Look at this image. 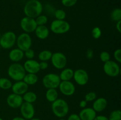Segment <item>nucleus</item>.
Returning <instances> with one entry per match:
<instances>
[{
	"label": "nucleus",
	"instance_id": "nucleus-1",
	"mask_svg": "<svg viewBox=\"0 0 121 120\" xmlns=\"http://www.w3.org/2000/svg\"><path fill=\"white\" fill-rule=\"evenodd\" d=\"M43 11V6L39 0H29L24 7V13L26 16L35 18L41 15Z\"/></svg>",
	"mask_w": 121,
	"mask_h": 120
},
{
	"label": "nucleus",
	"instance_id": "nucleus-2",
	"mask_svg": "<svg viewBox=\"0 0 121 120\" xmlns=\"http://www.w3.org/2000/svg\"><path fill=\"white\" fill-rule=\"evenodd\" d=\"M52 109L56 116L61 118H64L68 114L69 111V106L67 101L65 100L58 98L52 102Z\"/></svg>",
	"mask_w": 121,
	"mask_h": 120
},
{
	"label": "nucleus",
	"instance_id": "nucleus-3",
	"mask_svg": "<svg viewBox=\"0 0 121 120\" xmlns=\"http://www.w3.org/2000/svg\"><path fill=\"white\" fill-rule=\"evenodd\" d=\"M7 73L11 79L15 81H22L26 74L22 65L14 62L8 67Z\"/></svg>",
	"mask_w": 121,
	"mask_h": 120
},
{
	"label": "nucleus",
	"instance_id": "nucleus-4",
	"mask_svg": "<svg viewBox=\"0 0 121 120\" xmlns=\"http://www.w3.org/2000/svg\"><path fill=\"white\" fill-rule=\"evenodd\" d=\"M16 40L17 35L14 32H5L0 38V46L3 49H11L16 44Z\"/></svg>",
	"mask_w": 121,
	"mask_h": 120
},
{
	"label": "nucleus",
	"instance_id": "nucleus-5",
	"mask_svg": "<svg viewBox=\"0 0 121 120\" xmlns=\"http://www.w3.org/2000/svg\"><path fill=\"white\" fill-rule=\"evenodd\" d=\"M70 29V25L65 20H55L50 24V30L56 34H64L68 32Z\"/></svg>",
	"mask_w": 121,
	"mask_h": 120
},
{
	"label": "nucleus",
	"instance_id": "nucleus-6",
	"mask_svg": "<svg viewBox=\"0 0 121 120\" xmlns=\"http://www.w3.org/2000/svg\"><path fill=\"white\" fill-rule=\"evenodd\" d=\"M60 82L61 80L59 75L55 73H48L44 75L42 79L43 85L47 89H56L59 87Z\"/></svg>",
	"mask_w": 121,
	"mask_h": 120
},
{
	"label": "nucleus",
	"instance_id": "nucleus-7",
	"mask_svg": "<svg viewBox=\"0 0 121 120\" xmlns=\"http://www.w3.org/2000/svg\"><path fill=\"white\" fill-rule=\"evenodd\" d=\"M103 69L105 74L110 77H117L121 74V68L119 64L112 60L105 62Z\"/></svg>",
	"mask_w": 121,
	"mask_h": 120
},
{
	"label": "nucleus",
	"instance_id": "nucleus-8",
	"mask_svg": "<svg viewBox=\"0 0 121 120\" xmlns=\"http://www.w3.org/2000/svg\"><path fill=\"white\" fill-rule=\"evenodd\" d=\"M50 60L53 67L57 69H64L67 63L66 56L63 53L60 52L53 53Z\"/></svg>",
	"mask_w": 121,
	"mask_h": 120
},
{
	"label": "nucleus",
	"instance_id": "nucleus-9",
	"mask_svg": "<svg viewBox=\"0 0 121 120\" xmlns=\"http://www.w3.org/2000/svg\"><path fill=\"white\" fill-rule=\"evenodd\" d=\"M16 44L17 48L24 52L31 48L32 45V38L29 34L23 32L17 36Z\"/></svg>",
	"mask_w": 121,
	"mask_h": 120
},
{
	"label": "nucleus",
	"instance_id": "nucleus-10",
	"mask_svg": "<svg viewBox=\"0 0 121 120\" xmlns=\"http://www.w3.org/2000/svg\"><path fill=\"white\" fill-rule=\"evenodd\" d=\"M37 27V25L35 22V18L24 16L20 21V27L24 32L27 34L34 32Z\"/></svg>",
	"mask_w": 121,
	"mask_h": 120
},
{
	"label": "nucleus",
	"instance_id": "nucleus-11",
	"mask_svg": "<svg viewBox=\"0 0 121 120\" xmlns=\"http://www.w3.org/2000/svg\"><path fill=\"white\" fill-rule=\"evenodd\" d=\"M73 79L78 85L84 86L89 81V74L86 70L83 69H78L74 71Z\"/></svg>",
	"mask_w": 121,
	"mask_h": 120
},
{
	"label": "nucleus",
	"instance_id": "nucleus-12",
	"mask_svg": "<svg viewBox=\"0 0 121 120\" xmlns=\"http://www.w3.org/2000/svg\"><path fill=\"white\" fill-rule=\"evenodd\" d=\"M20 109L22 117L26 120H29L34 117L35 114V108L33 104L23 102L20 107Z\"/></svg>",
	"mask_w": 121,
	"mask_h": 120
},
{
	"label": "nucleus",
	"instance_id": "nucleus-13",
	"mask_svg": "<svg viewBox=\"0 0 121 120\" xmlns=\"http://www.w3.org/2000/svg\"><path fill=\"white\" fill-rule=\"evenodd\" d=\"M58 88L63 95L67 96H72L76 91L75 85L70 81H61Z\"/></svg>",
	"mask_w": 121,
	"mask_h": 120
},
{
	"label": "nucleus",
	"instance_id": "nucleus-14",
	"mask_svg": "<svg viewBox=\"0 0 121 120\" xmlns=\"http://www.w3.org/2000/svg\"><path fill=\"white\" fill-rule=\"evenodd\" d=\"M24 101L21 95L13 93L7 96V103L12 108H18L21 107Z\"/></svg>",
	"mask_w": 121,
	"mask_h": 120
},
{
	"label": "nucleus",
	"instance_id": "nucleus-15",
	"mask_svg": "<svg viewBox=\"0 0 121 120\" xmlns=\"http://www.w3.org/2000/svg\"><path fill=\"white\" fill-rule=\"evenodd\" d=\"M23 67L27 73L37 74L40 71L39 62L33 59L27 60L25 61Z\"/></svg>",
	"mask_w": 121,
	"mask_h": 120
},
{
	"label": "nucleus",
	"instance_id": "nucleus-16",
	"mask_svg": "<svg viewBox=\"0 0 121 120\" xmlns=\"http://www.w3.org/2000/svg\"><path fill=\"white\" fill-rule=\"evenodd\" d=\"M11 90L13 93L22 96L27 91H28V85L23 81H16L12 85Z\"/></svg>",
	"mask_w": 121,
	"mask_h": 120
},
{
	"label": "nucleus",
	"instance_id": "nucleus-17",
	"mask_svg": "<svg viewBox=\"0 0 121 120\" xmlns=\"http://www.w3.org/2000/svg\"><path fill=\"white\" fill-rule=\"evenodd\" d=\"M96 115V112L90 107L83 108L79 114L81 120H94Z\"/></svg>",
	"mask_w": 121,
	"mask_h": 120
},
{
	"label": "nucleus",
	"instance_id": "nucleus-18",
	"mask_svg": "<svg viewBox=\"0 0 121 120\" xmlns=\"http://www.w3.org/2000/svg\"><path fill=\"white\" fill-rule=\"evenodd\" d=\"M108 106V101L106 98L99 97L93 101L92 108L96 112H100L105 110Z\"/></svg>",
	"mask_w": 121,
	"mask_h": 120
},
{
	"label": "nucleus",
	"instance_id": "nucleus-19",
	"mask_svg": "<svg viewBox=\"0 0 121 120\" xmlns=\"http://www.w3.org/2000/svg\"><path fill=\"white\" fill-rule=\"evenodd\" d=\"M9 59L14 62H18L24 57V51L19 48H14L9 51L8 54Z\"/></svg>",
	"mask_w": 121,
	"mask_h": 120
},
{
	"label": "nucleus",
	"instance_id": "nucleus-20",
	"mask_svg": "<svg viewBox=\"0 0 121 120\" xmlns=\"http://www.w3.org/2000/svg\"><path fill=\"white\" fill-rule=\"evenodd\" d=\"M35 35L40 40H46L50 34V30L46 25H38L34 31Z\"/></svg>",
	"mask_w": 121,
	"mask_h": 120
},
{
	"label": "nucleus",
	"instance_id": "nucleus-21",
	"mask_svg": "<svg viewBox=\"0 0 121 120\" xmlns=\"http://www.w3.org/2000/svg\"><path fill=\"white\" fill-rule=\"evenodd\" d=\"M73 74H74V71L72 68H65L62 69L60 75H59L61 81H70L72 79H73Z\"/></svg>",
	"mask_w": 121,
	"mask_h": 120
},
{
	"label": "nucleus",
	"instance_id": "nucleus-22",
	"mask_svg": "<svg viewBox=\"0 0 121 120\" xmlns=\"http://www.w3.org/2000/svg\"><path fill=\"white\" fill-rule=\"evenodd\" d=\"M22 81L27 84L28 86L34 85L37 83L39 81V77L35 74H30V73H26Z\"/></svg>",
	"mask_w": 121,
	"mask_h": 120
},
{
	"label": "nucleus",
	"instance_id": "nucleus-23",
	"mask_svg": "<svg viewBox=\"0 0 121 120\" xmlns=\"http://www.w3.org/2000/svg\"><path fill=\"white\" fill-rule=\"evenodd\" d=\"M45 96H46V100L48 102L52 103V102L55 101L56 100H57L58 96H59V94H58V92L56 89L50 88V89H47V90L46 91Z\"/></svg>",
	"mask_w": 121,
	"mask_h": 120
},
{
	"label": "nucleus",
	"instance_id": "nucleus-24",
	"mask_svg": "<svg viewBox=\"0 0 121 120\" xmlns=\"http://www.w3.org/2000/svg\"><path fill=\"white\" fill-rule=\"evenodd\" d=\"M24 102H28V103H34L36 101L37 99V96L36 94L33 91H27L22 96Z\"/></svg>",
	"mask_w": 121,
	"mask_h": 120
},
{
	"label": "nucleus",
	"instance_id": "nucleus-25",
	"mask_svg": "<svg viewBox=\"0 0 121 120\" xmlns=\"http://www.w3.org/2000/svg\"><path fill=\"white\" fill-rule=\"evenodd\" d=\"M52 54H53V53L50 51L43 50L39 54L38 58H39V60L40 61H46V62H47L48 61L50 60Z\"/></svg>",
	"mask_w": 121,
	"mask_h": 120
},
{
	"label": "nucleus",
	"instance_id": "nucleus-26",
	"mask_svg": "<svg viewBox=\"0 0 121 120\" xmlns=\"http://www.w3.org/2000/svg\"><path fill=\"white\" fill-rule=\"evenodd\" d=\"M11 81L7 78H0V88L4 90H8L11 88Z\"/></svg>",
	"mask_w": 121,
	"mask_h": 120
},
{
	"label": "nucleus",
	"instance_id": "nucleus-27",
	"mask_svg": "<svg viewBox=\"0 0 121 120\" xmlns=\"http://www.w3.org/2000/svg\"><path fill=\"white\" fill-rule=\"evenodd\" d=\"M111 18L112 21L118 22L121 20V9L119 8L113 9L111 13Z\"/></svg>",
	"mask_w": 121,
	"mask_h": 120
},
{
	"label": "nucleus",
	"instance_id": "nucleus-28",
	"mask_svg": "<svg viewBox=\"0 0 121 120\" xmlns=\"http://www.w3.org/2000/svg\"><path fill=\"white\" fill-rule=\"evenodd\" d=\"M35 22L38 25H46L48 22V18L46 15H40L35 18Z\"/></svg>",
	"mask_w": 121,
	"mask_h": 120
},
{
	"label": "nucleus",
	"instance_id": "nucleus-29",
	"mask_svg": "<svg viewBox=\"0 0 121 120\" xmlns=\"http://www.w3.org/2000/svg\"><path fill=\"white\" fill-rule=\"evenodd\" d=\"M54 15L56 20H65L66 17V13L64 10L61 9H56L54 12Z\"/></svg>",
	"mask_w": 121,
	"mask_h": 120
},
{
	"label": "nucleus",
	"instance_id": "nucleus-30",
	"mask_svg": "<svg viewBox=\"0 0 121 120\" xmlns=\"http://www.w3.org/2000/svg\"><path fill=\"white\" fill-rule=\"evenodd\" d=\"M109 120H121V111L120 109L112 111L109 115Z\"/></svg>",
	"mask_w": 121,
	"mask_h": 120
},
{
	"label": "nucleus",
	"instance_id": "nucleus-31",
	"mask_svg": "<svg viewBox=\"0 0 121 120\" xmlns=\"http://www.w3.org/2000/svg\"><path fill=\"white\" fill-rule=\"evenodd\" d=\"M92 36L94 39L98 40L102 36V30L99 27H95L92 30Z\"/></svg>",
	"mask_w": 121,
	"mask_h": 120
},
{
	"label": "nucleus",
	"instance_id": "nucleus-32",
	"mask_svg": "<svg viewBox=\"0 0 121 120\" xmlns=\"http://www.w3.org/2000/svg\"><path fill=\"white\" fill-rule=\"evenodd\" d=\"M99 57H100V61L104 62V63L111 60V55L107 51L101 52L100 55H99Z\"/></svg>",
	"mask_w": 121,
	"mask_h": 120
},
{
	"label": "nucleus",
	"instance_id": "nucleus-33",
	"mask_svg": "<svg viewBox=\"0 0 121 120\" xmlns=\"http://www.w3.org/2000/svg\"><path fill=\"white\" fill-rule=\"evenodd\" d=\"M97 98L96 94L95 92H89L87 93L85 96V100L88 102H92V101H95Z\"/></svg>",
	"mask_w": 121,
	"mask_h": 120
},
{
	"label": "nucleus",
	"instance_id": "nucleus-34",
	"mask_svg": "<svg viewBox=\"0 0 121 120\" xmlns=\"http://www.w3.org/2000/svg\"><path fill=\"white\" fill-rule=\"evenodd\" d=\"M24 56L27 59V60H32L34 58V56H35V52L33 49L31 48H29V49H27L24 52Z\"/></svg>",
	"mask_w": 121,
	"mask_h": 120
},
{
	"label": "nucleus",
	"instance_id": "nucleus-35",
	"mask_svg": "<svg viewBox=\"0 0 121 120\" xmlns=\"http://www.w3.org/2000/svg\"><path fill=\"white\" fill-rule=\"evenodd\" d=\"M61 4L66 7H72L76 4L78 0H61Z\"/></svg>",
	"mask_w": 121,
	"mask_h": 120
},
{
	"label": "nucleus",
	"instance_id": "nucleus-36",
	"mask_svg": "<svg viewBox=\"0 0 121 120\" xmlns=\"http://www.w3.org/2000/svg\"><path fill=\"white\" fill-rule=\"evenodd\" d=\"M113 57L116 60V62L118 64L121 63V49H117L113 52Z\"/></svg>",
	"mask_w": 121,
	"mask_h": 120
},
{
	"label": "nucleus",
	"instance_id": "nucleus-37",
	"mask_svg": "<svg viewBox=\"0 0 121 120\" xmlns=\"http://www.w3.org/2000/svg\"><path fill=\"white\" fill-rule=\"evenodd\" d=\"M86 58L89 60H91L93 58V56H94V52H93V49H91V48L87 49L86 53Z\"/></svg>",
	"mask_w": 121,
	"mask_h": 120
},
{
	"label": "nucleus",
	"instance_id": "nucleus-38",
	"mask_svg": "<svg viewBox=\"0 0 121 120\" xmlns=\"http://www.w3.org/2000/svg\"><path fill=\"white\" fill-rule=\"evenodd\" d=\"M39 66L40 70H45L48 68V64L46 61H40V62H39Z\"/></svg>",
	"mask_w": 121,
	"mask_h": 120
},
{
	"label": "nucleus",
	"instance_id": "nucleus-39",
	"mask_svg": "<svg viewBox=\"0 0 121 120\" xmlns=\"http://www.w3.org/2000/svg\"><path fill=\"white\" fill-rule=\"evenodd\" d=\"M67 120H81L79 115L76 114H72L69 115Z\"/></svg>",
	"mask_w": 121,
	"mask_h": 120
},
{
	"label": "nucleus",
	"instance_id": "nucleus-40",
	"mask_svg": "<svg viewBox=\"0 0 121 120\" xmlns=\"http://www.w3.org/2000/svg\"><path fill=\"white\" fill-rule=\"evenodd\" d=\"M94 120H109V118L102 115H96Z\"/></svg>",
	"mask_w": 121,
	"mask_h": 120
},
{
	"label": "nucleus",
	"instance_id": "nucleus-41",
	"mask_svg": "<svg viewBox=\"0 0 121 120\" xmlns=\"http://www.w3.org/2000/svg\"><path fill=\"white\" fill-rule=\"evenodd\" d=\"M87 105V102L85 100H83L82 101H80V102H79V107L81 108H86V106Z\"/></svg>",
	"mask_w": 121,
	"mask_h": 120
},
{
	"label": "nucleus",
	"instance_id": "nucleus-42",
	"mask_svg": "<svg viewBox=\"0 0 121 120\" xmlns=\"http://www.w3.org/2000/svg\"><path fill=\"white\" fill-rule=\"evenodd\" d=\"M116 29L118 31V32H121V20L117 22V24H116Z\"/></svg>",
	"mask_w": 121,
	"mask_h": 120
},
{
	"label": "nucleus",
	"instance_id": "nucleus-43",
	"mask_svg": "<svg viewBox=\"0 0 121 120\" xmlns=\"http://www.w3.org/2000/svg\"><path fill=\"white\" fill-rule=\"evenodd\" d=\"M12 120H26L24 118H22V116H15V117L13 118L12 119Z\"/></svg>",
	"mask_w": 121,
	"mask_h": 120
},
{
	"label": "nucleus",
	"instance_id": "nucleus-44",
	"mask_svg": "<svg viewBox=\"0 0 121 120\" xmlns=\"http://www.w3.org/2000/svg\"><path fill=\"white\" fill-rule=\"evenodd\" d=\"M41 120V119H40V118H34V117H33V118L30 119V120Z\"/></svg>",
	"mask_w": 121,
	"mask_h": 120
},
{
	"label": "nucleus",
	"instance_id": "nucleus-45",
	"mask_svg": "<svg viewBox=\"0 0 121 120\" xmlns=\"http://www.w3.org/2000/svg\"><path fill=\"white\" fill-rule=\"evenodd\" d=\"M59 120H65V119H64L63 118H61L59 119Z\"/></svg>",
	"mask_w": 121,
	"mask_h": 120
},
{
	"label": "nucleus",
	"instance_id": "nucleus-46",
	"mask_svg": "<svg viewBox=\"0 0 121 120\" xmlns=\"http://www.w3.org/2000/svg\"><path fill=\"white\" fill-rule=\"evenodd\" d=\"M0 120H3V119H2L1 118H0Z\"/></svg>",
	"mask_w": 121,
	"mask_h": 120
},
{
	"label": "nucleus",
	"instance_id": "nucleus-47",
	"mask_svg": "<svg viewBox=\"0 0 121 120\" xmlns=\"http://www.w3.org/2000/svg\"><path fill=\"white\" fill-rule=\"evenodd\" d=\"M1 32H0V38H1Z\"/></svg>",
	"mask_w": 121,
	"mask_h": 120
},
{
	"label": "nucleus",
	"instance_id": "nucleus-48",
	"mask_svg": "<svg viewBox=\"0 0 121 120\" xmlns=\"http://www.w3.org/2000/svg\"><path fill=\"white\" fill-rule=\"evenodd\" d=\"M1 46H0V50H1Z\"/></svg>",
	"mask_w": 121,
	"mask_h": 120
}]
</instances>
